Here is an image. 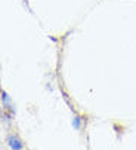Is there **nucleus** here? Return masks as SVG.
<instances>
[{
	"label": "nucleus",
	"mask_w": 136,
	"mask_h": 150,
	"mask_svg": "<svg viewBox=\"0 0 136 150\" xmlns=\"http://www.w3.org/2000/svg\"><path fill=\"white\" fill-rule=\"evenodd\" d=\"M6 141H8V146L11 149H13V150H21L22 149V141L16 135H9Z\"/></svg>",
	"instance_id": "nucleus-1"
},
{
	"label": "nucleus",
	"mask_w": 136,
	"mask_h": 150,
	"mask_svg": "<svg viewBox=\"0 0 136 150\" xmlns=\"http://www.w3.org/2000/svg\"><path fill=\"white\" fill-rule=\"evenodd\" d=\"M2 100H3V104H5L6 109H11V110H12V103H11V98H9V95H8L6 92H2ZM12 112H13V110H12Z\"/></svg>",
	"instance_id": "nucleus-2"
},
{
	"label": "nucleus",
	"mask_w": 136,
	"mask_h": 150,
	"mask_svg": "<svg viewBox=\"0 0 136 150\" xmlns=\"http://www.w3.org/2000/svg\"><path fill=\"white\" fill-rule=\"evenodd\" d=\"M73 126H74V129H80V128H81V117H80V116H76V117H74Z\"/></svg>",
	"instance_id": "nucleus-3"
}]
</instances>
